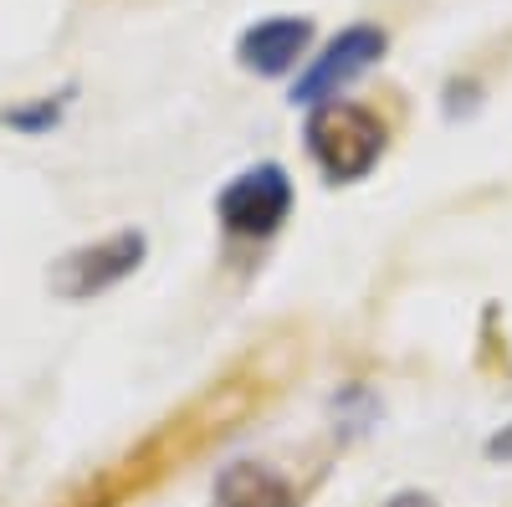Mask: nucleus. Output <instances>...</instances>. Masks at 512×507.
Here are the masks:
<instances>
[{
	"mask_svg": "<svg viewBox=\"0 0 512 507\" xmlns=\"http://www.w3.org/2000/svg\"><path fill=\"white\" fill-rule=\"evenodd\" d=\"M384 507H436V502L425 497V492H400L395 502H384Z\"/></svg>",
	"mask_w": 512,
	"mask_h": 507,
	"instance_id": "nucleus-9",
	"label": "nucleus"
},
{
	"mask_svg": "<svg viewBox=\"0 0 512 507\" xmlns=\"http://www.w3.org/2000/svg\"><path fill=\"white\" fill-rule=\"evenodd\" d=\"M287 210H292V180L277 164L246 169V175H236L216 200V216L231 236H272L287 221Z\"/></svg>",
	"mask_w": 512,
	"mask_h": 507,
	"instance_id": "nucleus-2",
	"label": "nucleus"
},
{
	"mask_svg": "<svg viewBox=\"0 0 512 507\" xmlns=\"http://www.w3.org/2000/svg\"><path fill=\"white\" fill-rule=\"evenodd\" d=\"M216 507H297V502L277 472L256 467V461H236L216 477Z\"/></svg>",
	"mask_w": 512,
	"mask_h": 507,
	"instance_id": "nucleus-6",
	"label": "nucleus"
},
{
	"mask_svg": "<svg viewBox=\"0 0 512 507\" xmlns=\"http://www.w3.org/2000/svg\"><path fill=\"white\" fill-rule=\"evenodd\" d=\"M384 31L379 26H349V31H338L323 57H313V67L297 77V88H292V103H328L349 88V82L359 72H369L379 57H384Z\"/></svg>",
	"mask_w": 512,
	"mask_h": 507,
	"instance_id": "nucleus-3",
	"label": "nucleus"
},
{
	"mask_svg": "<svg viewBox=\"0 0 512 507\" xmlns=\"http://www.w3.org/2000/svg\"><path fill=\"white\" fill-rule=\"evenodd\" d=\"M487 456H497V461H512V426H507L502 436H492V441H487Z\"/></svg>",
	"mask_w": 512,
	"mask_h": 507,
	"instance_id": "nucleus-8",
	"label": "nucleus"
},
{
	"mask_svg": "<svg viewBox=\"0 0 512 507\" xmlns=\"http://www.w3.org/2000/svg\"><path fill=\"white\" fill-rule=\"evenodd\" d=\"M6 123H16V129H47V123H57V103H41V108H26V113H6Z\"/></svg>",
	"mask_w": 512,
	"mask_h": 507,
	"instance_id": "nucleus-7",
	"label": "nucleus"
},
{
	"mask_svg": "<svg viewBox=\"0 0 512 507\" xmlns=\"http://www.w3.org/2000/svg\"><path fill=\"white\" fill-rule=\"evenodd\" d=\"M139 257H144V236L139 231H118V236H108L98 246H82V251H72V257H62L52 287L62 292V298H93V292L123 282L128 272L139 267Z\"/></svg>",
	"mask_w": 512,
	"mask_h": 507,
	"instance_id": "nucleus-4",
	"label": "nucleus"
},
{
	"mask_svg": "<svg viewBox=\"0 0 512 507\" xmlns=\"http://www.w3.org/2000/svg\"><path fill=\"white\" fill-rule=\"evenodd\" d=\"M308 149H313L318 169L333 185H354L384 154V123L369 108H359V103L328 98L308 118Z\"/></svg>",
	"mask_w": 512,
	"mask_h": 507,
	"instance_id": "nucleus-1",
	"label": "nucleus"
},
{
	"mask_svg": "<svg viewBox=\"0 0 512 507\" xmlns=\"http://www.w3.org/2000/svg\"><path fill=\"white\" fill-rule=\"evenodd\" d=\"M308 41H313V26L308 21H297V16H272V21H256L246 36H241V67L246 72H262V77H277L287 67H297V57L308 52Z\"/></svg>",
	"mask_w": 512,
	"mask_h": 507,
	"instance_id": "nucleus-5",
	"label": "nucleus"
}]
</instances>
